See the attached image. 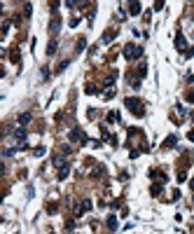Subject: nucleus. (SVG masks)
I'll use <instances>...</instances> for the list:
<instances>
[{
	"label": "nucleus",
	"instance_id": "obj_14",
	"mask_svg": "<svg viewBox=\"0 0 194 234\" xmlns=\"http://www.w3.org/2000/svg\"><path fill=\"white\" fill-rule=\"evenodd\" d=\"M108 227H110V229L117 227V218H115V215H110V218H108Z\"/></svg>",
	"mask_w": 194,
	"mask_h": 234
},
{
	"label": "nucleus",
	"instance_id": "obj_17",
	"mask_svg": "<svg viewBox=\"0 0 194 234\" xmlns=\"http://www.w3.org/2000/svg\"><path fill=\"white\" fill-rule=\"evenodd\" d=\"M84 45H87V42H84V37H80V42H77V52H82Z\"/></svg>",
	"mask_w": 194,
	"mask_h": 234
},
{
	"label": "nucleus",
	"instance_id": "obj_5",
	"mask_svg": "<svg viewBox=\"0 0 194 234\" xmlns=\"http://www.w3.org/2000/svg\"><path fill=\"white\" fill-rule=\"evenodd\" d=\"M28 122H31V112H24V115H19V127H26Z\"/></svg>",
	"mask_w": 194,
	"mask_h": 234
},
{
	"label": "nucleus",
	"instance_id": "obj_10",
	"mask_svg": "<svg viewBox=\"0 0 194 234\" xmlns=\"http://www.w3.org/2000/svg\"><path fill=\"white\" fill-rule=\"evenodd\" d=\"M115 35H117V31H108V33L103 35V42H110V40H112Z\"/></svg>",
	"mask_w": 194,
	"mask_h": 234
},
{
	"label": "nucleus",
	"instance_id": "obj_7",
	"mask_svg": "<svg viewBox=\"0 0 194 234\" xmlns=\"http://www.w3.org/2000/svg\"><path fill=\"white\" fill-rule=\"evenodd\" d=\"M14 138L24 143V141H26V131H24V129H16V131H14Z\"/></svg>",
	"mask_w": 194,
	"mask_h": 234
},
{
	"label": "nucleus",
	"instance_id": "obj_9",
	"mask_svg": "<svg viewBox=\"0 0 194 234\" xmlns=\"http://www.w3.org/2000/svg\"><path fill=\"white\" fill-rule=\"evenodd\" d=\"M129 12H131V14H138V12H140V2H131V5H129Z\"/></svg>",
	"mask_w": 194,
	"mask_h": 234
},
{
	"label": "nucleus",
	"instance_id": "obj_2",
	"mask_svg": "<svg viewBox=\"0 0 194 234\" xmlns=\"http://www.w3.org/2000/svg\"><path fill=\"white\" fill-rule=\"evenodd\" d=\"M124 56L129 58V61L143 56V47H138V45H126V47H124Z\"/></svg>",
	"mask_w": 194,
	"mask_h": 234
},
{
	"label": "nucleus",
	"instance_id": "obj_11",
	"mask_svg": "<svg viewBox=\"0 0 194 234\" xmlns=\"http://www.w3.org/2000/svg\"><path fill=\"white\" fill-rule=\"evenodd\" d=\"M175 141H178L175 136H168V138H166V143H164V148H173V145H175Z\"/></svg>",
	"mask_w": 194,
	"mask_h": 234
},
{
	"label": "nucleus",
	"instance_id": "obj_8",
	"mask_svg": "<svg viewBox=\"0 0 194 234\" xmlns=\"http://www.w3.org/2000/svg\"><path fill=\"white\" fill-rule=\"evenodd\" d=\"M152 176H154V178H157L159 183H166V180H168L166 176H164V171H152Z\"/></svg>",
	"mask_w": 194,
	"mask_h": 234
},
{
	"label": "nucleus",
	"instance_id": "obj_15",
	"mask_svg": "<svg viewBox=\"0 0 194 234\" xmlns=\"http://www.w3.org/2000/svg\"><path fill=\"white\" fill-rule=\"evenodd\" d=\"M10 58H12V61H14V63H16V61H19V58H21V56H19V52H16V49H14V52H12V54H10Z\"/></svg>",
	"mask_w": 194,
	"mask_h": 234
},
{
	"label": "nucleus",
	"instance_id": "obj_3",
	"mask_svg": "<svg viewBox=\"0 0 194 234\" xmlns=\"http://www.w3.org/2000/svg\"><path fill=\"white\" fill-rule=\"evenodd\" d=\"M70 141H73V143L84 145V143H87V136H84L82 129H73V131H70Z\"/></svg>",
	"mask_w": 194,
	"mask_h": 234
},
{
	"label": "nucleus",
	"instance_id": "obj_20",
	"mask_svg": "<svg viewBox=\"0 0 194 234\" xmlns=\"http://www.w3.org/2000/svg\"><path fill=\"white\" fill-rule=\"evenodd\" d=\"M187 136H189V141H194V129H192V131L187 133Z\"/></svg>",
	"mask_w": 194,
	"mask_h": 234
},
{
	"label": "nucleus",
	"instance_id": "obj_4",
	"mask_svg": "<svg viewBox=\"0 0 194 234\" xmlns=\"http://www.w3.org/2000/svg\"><path fill=\"white\" fill-rule=\"evenodd\" d=\"M175 47H178L180 52H185V35H183V33H178V35H175Z\"/></svg>",
	"mask_w": 194,
	"mask_h": 234
},
{
	"label": "nucleus",
	"instance_id": "obj_18",
	"mask_svg": "<svg viewBox=\"0 0 194 234\" xmlns=\"http://www.w3.org/2000/svg\"><path fill=\"white\" fill-rule=\"evenodd\" d=\"M152 194H162V185H152Z\"/></svg>",
	"mask_w": 194,
	"mask_h": 234
},
{
	"label": "nucleus",
	"instance_id": "obj_12",
	"mask_svg": "<svg viewBox=\"0 0 194 234\" xmlns=\"http://www.w3.org/2000/svg\"><path fill=\"white\" fill-rule=\"evenodd\" d=\"M54 52H56V40H52V42H49V47H47V54H49V56H52Z\"/></svg>",
	"mask_w": 194,
	"mask_h": 234
},
{
	"label": "nucleus",
	"instance_id": "obj_13",
	"mask_svg": "<svg viewBox=\"0 0 194 234\" xmlns=\"http://www.w3.org/2000/svg\"><path fill=\"white\" fill-rule=\"evenodd\" d=\"M49 31H52V33L58 31V19H52V24H49Z\"/></svg>",
	"mask_w": 194,
	"mask_h": 234
},
{
	"label": "nucleus",
	"instance_id": "obj_16",
	"mask_svg": "<svg viewBox=\"0 0 194 234\" xmlns=\"http://www.w3.org/2000/svg\"><path fill=\"white\" fill-rule=\"evenodd\" d=\"M115 119H119V115H117V112H110V115H108V122H115Z\"/></svg>",
	"mask_w": 194,
	"mask_h": 234
},
{
	"label": "nucleus",
	"instance_id": "obj_6",
	"mask_svg": "<svg viewBox=\"0 0 194 234\" xmlns=\"http://www.w3.org/2000/svg\"><path fill=\"white\" fill-rule=\"evenodd\" d=\"M68 171H70V162H68L66 166H61V169H58V180H63V178L68 176Z\"/></svg>",
	"mask_w": 194,
	"mask_h": 234
},
{
	"label": "nucleus",
	"instance_id": "obj_1",
	"mask_svg": "<svg viewBox=\"0 0 194 234\" xmlns=\"http://www.w3.org/2000/svg\"><path fill=\"white\" fill-rule=\"evenodd\" d=\"M126 108H129V110L133 112V115H138V117H143L145 115V106H143V101L140 98H126Z\"/></svg>",
	"mask_w": 194,
	"mask_h": 234
},
{
	"label": "nucleus",
	"instance_id": "obj_19",
	"mask_svg": "<svg viewBox=\"0 0 194 234\" xmlns=\"http://www.w3.org/2000/svg\"><path fill=\"white\" fill-rule=\"evenodd\" d=\"M185 56H194V47H192V49H187V52H185Z\"/></svg>",
	"mask_w": 194,
	"mask_h": 234
}]
</instances>
